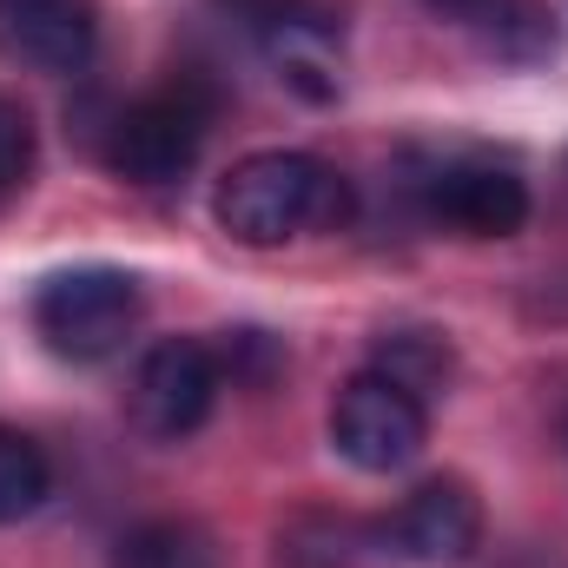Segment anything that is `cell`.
Here are the masks:
<instances>
[{"mask_svg":"<svg viewBox=\"0 0 568 568\" xmlns=\"http://www.w3.org/2000/svg\"><path fill=\"white\" fill-rule=\"evenodd\" d=\"M476 536H483V503L463 476H429L384 523V542H397L404 562H463Z\"/></svg>","mask_w":568,"mask_h":568,"instance_id":"cell-8","label":"cell"},{"mask_svg":"<svg viewBox=\"0 0 568 568\" xmlns=\"http://www.w3.org/2000/svg\"><path fill=\"white\" fill-rule=\"evenodd\" d=\"M429 225H449L463 239H509L529 225V185L496 159H436L417 179Z\"/></svg>","mask_w":568,"mask_h":568,"instance_id":"cell-6","label":"cell"},{"mask_svg":"<svg viewBox=\"0 0 568 568\" xmlns=\"http://www.w3.org/2000/svg\"><path fill=\"white\" fill-rule=\"evenodd\" d=\"M27 172H33V120L20 100L0 93V205L27 185Z\"/></svg>","mask_w":568,"mask_h":568,"instance_id":"cell-12","label":"cell"},{"mask_svg":"<svg viewBox=\"0 0 568 568\" xmlns=\"http://www.w3.org/2000/svg\"><path fill=\"white\" fill-rule=\"evenodd\" d=\"M212 133V100L192 80H172L159 93L133 100L126 113H113L106 126V165L126 185H179Z\"/></svg>","mask_w":568,"mask_h":568,"instance_id":"cell-3","label":"cell"},{"mask_svg":"<svg viewBox=\"0 0 568 568\" xmlns=\"http://www.w3.org/2000/svg\"><path fill=\"white\" fill-rule=\"evenodd\" d=\"M100 47L93 0H0V60L27 73H80Z\"/></svg>","mask_w":568,"mask_h":568,"instance_id":"cell-7","label":"cell"},{"mask_svg":"<svg viewBox=\"0 0 568 568\" xmlns=\"http://www.w3.org/2000/svg\"><path fill=\"white\" fill-rule=\"evenodd\" d=\"M357 199H351V179L311 152H245L219 192H212V219L239 239V245H291V239H311V232H337L351 225Z\"/></svg>","mask_w":568,"mask_h":568,"instance_id":"cell-1","label":"cell"},{"mask_svg":"<svg viewBox=\"0 0 568 568\" xmlns=\"http://www.w3.org/2000/svg\"><path fill=\"white\" fill-rule=\"evenodd\" d=\"M219 390H225V364L212 344L159 337L140 357V377H133V424L152 443H185L192 429H205Z\"/></svg>","mask_w":568,"mask_h":568,"instance_id":"cell-5","label":"cell"},{"mask_svg":"<svg viewBox=\"0 0 568 568\" xmlns=\"http://www.w3.org/2000/svg\"><path fill=\"white\" fill-rule=\"evenodd\" d=\"M424 436H429V410L417 390H404L397 377L384 371H357L337 404H331V443L351 469L364 476H390L404 463L424 456Z\"/></svg>","mask_w":568,"mask_h":568,"instance_id":"cell-4","label":"cell"},{"mask_svg":"<svg viewBox=\"0 0 568 568\" xmlns=\"http://www.w3.org/2000/svg\"><path fill=\"white\" fill-rule=\"evenodd\" d=\"M377 371H384V377H397L404 390L429 397V390L449 377V344H443V337H429V331H390V337H384V351H377Z\"/></svg>","mask_w":568,"mask_h":568,"instance_id":"cell-11","label":"cell"},{"mask_svg":"<svg viewBox=\"0 0 568 568\" xmlns=\"http://www.w3.org/2000/svg\"><path fill=\"white\" fill-rule=\"evenodd\" d=\"M47 489H53V469H47V456L20 436V429L0 424V523H20V516H33L40 503H47Z\"/></svg>","mask_w":568,"mask_h":568,"instance_id":"cell-9","label":"cell"},{"mask_svg":"<svg viewBox=\"0 0 568 568\" xmlns=\"http://www.w3.org/2000/svg\"><path fill=\"white\" fill-rule=\"evenodd\" d=\"M429 7H436V13H449V20H463V27H483L503 0H429Z\"/></svg>","mask_w":568,"mask_h":568,"instance_id":"cell-13","label":"cell"},{"mask_svg":"<svg viewBox=\"0 0 568 568\" xmlns=\"http://www.w3.org/2000/svg\"><path fill=\"white\" fill-rule=\"evenodd\" d=\"M145 291L120 265H73L33 291V331L67 364H100L140 331Z\"/></svg>","mask_w":568,"mask_h":568,"instance_id":"cell-2","label":"cell"},{"mask_svg":"<svg viewBox=\"0 0 568 568\" xmlns=\"http://www.w3.org/2000/svg\"><path fill=\"white\" fill-rule=\"evenodd\" d=\"M120 568H219L212 542L185 523H152L120 542Z\"/></svg>","mask_w":568,"mask_h":568,"instance_id":"cell-10","label":"cell"}]
</instances>
